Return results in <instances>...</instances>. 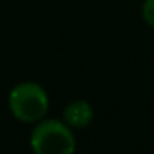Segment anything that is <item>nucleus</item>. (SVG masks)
I'll use <instances>...</instances> for the list:
<instances>
[{"instance_id": "obj_1", "label": "nucleus", "mask_w": 154, "mask_h": 154, "mask_svg": "<svg viewBox=\"0 0 154 154\" xmlns=\"http://www.w3.org/2000/svg\"><path fill=\"white\" fill-rule=\"evenodd\" d=\"M50 106L48 94L42 85L23 81L12 88L8 94V109L12 116L25 124H35L45 118Z\"/></svg>"}, {"instance_id": "obj_4", "label": "nucleus", "mask_w": 154, "mask_h": 154, "mask_svg": "<svg viewBox=\"0 0 154 154\" xmlns=\"http://www.w3.org/2000/svg\"><path fill=\"white\" fill-rule=\"evenodd\" d=\"M141 15H143V20L146 22L147 27L154 28V0H144Z\"/></svg>"}, {"instance_id": "obj_3", "label": "nucleus", "mask_w": 154, "mask_h": 154, "mask_svg": "<svg viewBox=\"0 0 154 154\" xmlns=\"http://www.w3.org/2000/svg\"><path fill=\"white\" fill-rule=\"evenodd\" d=\"M93 118H94L93 106L83 100L71 101L63 109V121L71 129H83V128L90 126Z\"/></svg>"}, {"instance_id": "obj_2", "label": "nucleus", "mask_w": 154, "mask_h": 154, "mask_svg": "<svg viewBox=\"0 0 154 154\" xmlns=\"http://www.w3.org/2000/svg\"><path fill=\"white\" fill-rule=\"evenodd\" d=\"M30 146L33 154H75L76 139L65 121L42 119L35 123Z\"/></svg>"}]
</instances>
